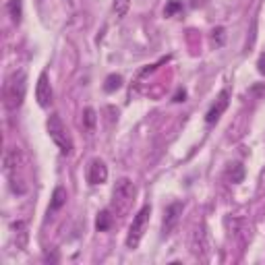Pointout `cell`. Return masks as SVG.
Here are the masks:
<instances>
[{
  "label": "cell",
  "instance_id": "17",
  "mask_svg": "<svg viewBox=\"0 0 265 265\" xmlns=\"http://www.w3.org/2000/svg\"><path fill=\"white\" fill-rule=\"evenodd\" d=\"M224 36H226V31H224L222 27L213 29V42H215L217 46H222V44H224Z\"/></svg>",
  "mask_w": 265,
  "mask_h": 265
},
{
  "label": "cell",
  "instance_id": "1",
  "mask_svg": "<svg viewBox=\"0 0 265 265\" xmlns=\"http://www.w3.org/2000/svg\"><path fill=\"white\" fill-rule=\"evenodd\" d=\"M25 91H27V77L23 71H15L6 77L4 87H2V98H4V106L15 112L23 106L25 100Z\"/></svg>",
  "mask_w": 265,
  "mask_h": 265
},
{
  "label": "cell",
  "instance_id": "12",
  "mask_svg": "<svg viewBox=\"0 0 265 265\" xmlns=\"http://www.w3.org/2000/svg\"><path fill=\"white\" fill-rule=\"evenodd\" d=\"M96 122H98L96 110H94V108H85V110H83V129H85L87 133H94V131H96Z\"/></svg>",
  "mask_w": 265,
  "mask_h": 265
},
{
  "label": "cell",
  "instance_id": "16",
  "mask_svg": "<svg viewBox=\"0 0 265 265\" xmlns=\"http://www.w3.org/2000/svg\"><path fill=\"white\" fill-rule=\"evenodd\" d=\"M182 8H184L182 0H170V2L166 4V8H164V15H166V17H174L176 13H180Z\"/></svg>",
  "mask_w": 265,
  "mask_h": 265
},
{
  "label": "cell",
  "instance_id": "3",
  "mask_svg": "<svg viewBox=\"0 0 265 265\" xmlns=\"http://www.w3.org/2000/svg\"><path fill=\"white\" fill-rule=\"evenodd\" d=\"M149 215H152V205H143L137 215L133 217V224L129 228V236H126V247L129 249H137L143 238V232L147 228V222H149Z\"/></svg>",
  "mask_w": 265,
  "mask_h": 265
},
{
  "label": "cell",
  "instance_id": "8",
  "mask_svg": "<svg viewBox=\"0 0 265 265\" xmlns=\"http://www.w3.org/2000/svg\"><path fill=\"white\" fill-rule=\"evenodd\" d=\"M180 215H182V203L180 201H174V203H170L166 207V212H164V224H162V234L164 236L170 234L172 230L176 228Z\"/></svg>",
  "mask_w": 265,
  "mask_h": 265
},
{
  "label": "cell",
  "instance_id": "13",
  "mask_svg": "<svg viewBox=\"0 0 265 265\" xmlns=\"http://www.w3.org/2000/svg\"><path fill=\"white\" fill-rule=\"evenodd\" d=\"M122 87V77L120 75H108L106 77V83H104V91L106 94H114Z\"/></svg>",
  "mask_w": 265,
  "mask_h": 265
},
{
  "label": "cell",
  "instance_id": "6",
  "mask_svg": "<svg viewBox=\"0 0 265 265\" xmlns=\"http://www.w3.org/2000/svg\"><path fill=\"white\" fill-rule=\"evenodd\" d=\"M52 85H50V79H48V73H40L38 77V85H36V100L42 108H48L50 104H52Z\"/></svg>",
  "mask_w": 265,
  "mask_h": 265
},
{
  "label": "cell",
  "instance_id": "9",
  "mask_svg": "<svg viewBox=\"0 0 265 265\" xmlns=\"http://www.w3.org/2000/svg\"><path fill=\"white\" fill-rule=\"evenodd\" d=\"M66 203V191L62 187H56L54 193H52V201H50V207H48V215L54 213V212H58L60 207H64Z\"/></svg>",
  "mask_w": 265,
  "mask_h": 265
},
{
  "label": "cell",
  "instance_id": "10",
  "mask_svg": "<svg viewBox=\"0 0 265 265\" xmlns=\"http://www.w3.org/2000/svg\"><path fill=\"white\" fill-rule=\"evenodd\" d=\"M112 224H114V217H112V213L108 210H104V212L98 213V217H96V230L98 232H106V230L112 228Z\"/></svg>",
  "mask_w": 265,
  "mask_h": 265
},
{
  "label": "cell",
  "instance_id": "14",
  "mask_svg": "<svg viewBox=\"0 0 265 265\" xmlns=\"http://www.w3.org/2000/svg\"><path fill=\"white\" fill-rule=\"evenodd\" d=\"M228 178L232 180V182H240L245 178V168L240 166V164H232L228 168Z\"/></svg>",
  "mask_w": 265,
  "mask_h": 265
},
{
  "label": "cell",
  "instance_id": "4",
  "mask_svg": "<svg viewBox=\"0 0 265 265\" xmlns=\"http://www.w3.org/2000/svg\"><path fill=\"white\" fill-rule=\"evenodd\" d=\"M135 195H137V187L133 184L131 178H120L116 180V187H114V207H116L118 212H124L126 207H129L133 201H135Z\"/></svg>",
  "mask_w": 265,
  "mask_h": 265
},
{
  "label": "cell",
  "instance_id": "11",
  "mask_svg": "<svg viewBox=\"0 0 265 265\" xmlns=\"http://www.w3.org/2000/svg\"><path fill=\"white\" fill-rule=\"evenodd\" d=\"M6 10H8L10 19H13V23H17V25H19L21 17H23V2H21V0H8Z\"/></svg>",
  "mask_w": 265,
  "mask_h": 265
},
{
  "label": "cell",
  "instance_id": "7",
  "mask_svg": "<svg viewBox=\"0 0 265 265\" xmlns=\"http://www.w3.org/2000/svg\"><path fill=\"white\" fill-rule=\"evenodd\" d=\"M108 180V166L104 164V159L100 158H94L87 166V182L89 184H104Z\"/></svg>",
  "mask_w": 265,
  "mask_h": 265
},
{
  "label": "cell",
  "instance_id": "2",
  "mask_svg": "<svg viewBox=\"0 0 265 265\" xmlns=\"http://www.w3.org/2000/svg\"><path fill=\"white\" fill-rule=\"evenodd\" d=\"M48 135H50V139L58 145V149L64 154V156H71L73 154V139H71V135H68L66 131V126L62 122V118L58 116V114H52V116L48 118Z\"/></svg>",
  "mask_w": 265,
  "mask_h": 265
},
{
  "label": "cell",
  "instance_id": "15",
  "mask_svg": "<svg viewBox=\"0 0 265 265\" xmlns=\"http://www.w3.org/2000/svg\"><path fill=\"white\" fill-rule=\"evenodd\" d=\"M112 8H114V13H116V17H124L131 8V0H114Z\"/></svg>",
  "mask_w": 265,
  "mask_h": 265
},
{
  "label": "cell",
  "instance_id": "5",
  "mask_svg": "<svg viewBox=\"0 0 265 265\" xmlns=\"http://www.w3.org/2000/svg\"><path fill=\"white\" fill-rule=\"evenodd\" d=\"M228 104H230V91H228V89H222V91H220V96H217L215 102L212 104L210 112L205 114V122H207V124H213V122L220 120V118H222V114H224L226 108H228Z\"/></svg>",
  "mask_w": 265,
  "mask_h": 265
},
{
  "label": "cell",
  "instance_id": "19",
  "mask_svg": "<svg viewBox=\"0 0 265 265\" xmlns=\"http://www.w3.org/2000/svg\"><path fill=\"white\" fill-rule=\"evenodd\" d=\"M184 98H187V91L184 89H178L174 94V102H184Z\"/></svg>",
  "mask_w": 265,
  "mask_h": 265
},
{
  "label": "cell",
  "instance_id": "20",
  "mask_svg": "<svg viewBox=\"0 0 265 265\" xmlns=\"http://www.w3.org/2000/svg\"><path fill=\"white\" fill-rule=\"evenodd\" d=\"M251 94H263L265 96V87H261V85H255L251 89Z\"/></svg>",
  "mask_w": 265,
  "mask_h": 265
},
{
  "label": "cell",
  "instance_id": "18",
  "mask_svg": "<svg viewBox=\"0 0 265 265\" xmlns=\"http://www.w3.org/2000/svg\"><path fill=\"white\" fill-rule=\"evenodd\" d=\"M257 71H259L261 75H265V52L259 56V60H257Z\"/></svg>",
  "mask_w": 265,
  "mask_h": 265
}]
</instances>
